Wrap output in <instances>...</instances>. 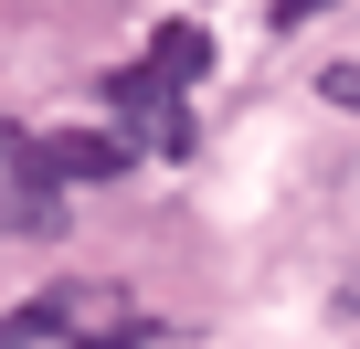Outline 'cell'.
<instances>
[{
    "mask_svg": "<svg viewBox=\"0 0 360 349\" xmlns=\"http://www.w3.org/2000/svg\"><path fill=\"white\" fill-rule=\"evenodd\" d=\"M148 349L159 338V317L117 286V275H75V286H43L32 307H11L0 317V349Z\"/></svg>",
    "mask_w": 360,
    "mask_h": 349,
    "instance_id": "6da1fadb",
    "label": "cell"
},
{
    "mask_svg": "<svg viewBox=\"0 0 360 349\" xmlns=\"http://www.w3.org/2000/svg\"><path fill=\"white\" fill-rule=\"evenodd\" d=\"M64 223V191L43 180V138L0 117V233H53Z\"/></svg>",
    "mask_w": 360,
    "mask_h": 349,
    "instance_id": "7a4b0ae2",
    "label": "cell"
},
{
    "mask_svg": "<svg viewBox=\"0 0 360 349\" xmlns=\"http://www.w3.org/2000/svg\"><path fill=\"white\" fill-rule=\"evenodd\" d=\"M180 96H191V85H169V74H148V64H117V74H106V106H117L138 138H159V148H191Z\"/></svg>",
    "mask_w": 360,
    "mask_h": 349,
    "instance_id": "3957f363",
    "label": "cell"
},
{
    "mask_svg": "<svg viewBox=\"0 0 360 349\" xmlns=\"http://www.w3.org/2000/svg\"><path fill=\"white\" fill-rule=\"evenodd\" d=\"M117 169H138V138H106V127H53V138H43V180H53V191L117 180Z\"/></svg>",
    "mask_w": 360,
    "mask_h": 349,
    "instance_id": "277c9868",
    "label": "cell"
},
{
    "mask_svg": "<svg viewBox=\"0 0 360 349\" xmlns=\"http://www.w3.org/2000/svg\"><path fill=\"white\" fill-rule=\"evenodd\" d=\"M318 96H328V106H349V117H360V64H328V74H318Z\"/></svg>",
    "mask_w": 360,
    "mask_h": 349,
    "instance_id": "5b68a950",
    "label": "cell"
},
{
    "mask_svg": "<svg viewBox=\"0 0 360 349\" xmlns=\"http://www.w3.org/2000/svg\"><path fill=\"white\" fill-rule=\"evenodd\" d=\"M318 11H339V0H276V32H307Z\"/></svg>",
    "mask_w": 360,
    "mask_h": 349,
    "instance_id": "8992f818",
    "label": "cell"
}]
</instances>
